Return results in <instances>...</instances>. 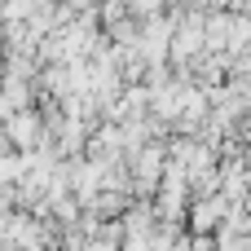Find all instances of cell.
<instances>
[{
  "label": "cell",
  "instance_id": "2",
  "mask_svg": "<svg viewBox=\"0 0 251 251\" xmlns=\"http://www.w3.org/2000/svg\"><path fill=\"white\" fill-rule=\"evenodd\" d=\"M221 207H225V199H199L194 203V229H212L221 221Z\"/></svg>",
  "mask_w": 251,
  "mask_h": 251
},
{
  "label": "cell",
  "instance_id": "1",
  "mask_svg": "<svg viewBox=\"0 0 251 251\" xmlns=\"http://www.w3.org/2000/svg\"><path fill=\"white\" fill-rule=\"evenodd\" d=\"M4 137H9V141H18L22 150H31V146L40 141V119H35L31 110H18V115H9V124H4Z\"/></svg>",
  "mask_w": 251,
  "mask_h": 251
}]
</instances>
